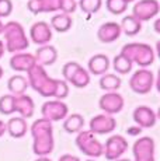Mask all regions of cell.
<instances>
[{
  "mask_svg": "<svg viewBox=\"0 0 160 161\" xmlns=\"http://www.w3.org/2000/svg\"><path fill=\"white\" fill-rule=\"evenodd\" d=\"M35 64V58L28 52H18L10 59V67L17 73H27Z\"/></svg>",
  "mask_w": 160,
  "mask_h": 161,
  "instance_id": "17",
  "label": "cell"
},
{
  "mask_svg": "<svg viewBox=\"0 0 160 161\" xmlns=\"http://www.w3.org/2000/svg\"><path fill=\"white\" fill-rule=\"evenodd\" d=\"M103 6V0H79L77 7L86 14H94Z\"/></svg>",
  "mask_w": 160,
  "mask_h": 161,
  "instance_id": "29",
  "label": "cell"
},
{
  "mask_svg": "<svg viewBox=\"0 0 160 161\" xmlns=\"http://www.w3.org/2000/svg\"><path fill=\"white\" fill-rule=\"evenodd\" d=\"M0 114L2 115L14 114V95L4 94L0 97Z\"/></svg>",
  "mask_w": 160,
  "mask_h": 161,
  "instance_id": "31",
  "label": "cell"
},
{
  "mask_svg": "<svg viewBox=\"0 0 160 161\" xmlns=\"http://www.w3.org/2000/svg\"><path fill=\"white\" fill-rule=\"evenodd\" d=\"M34 58H35V63L39 64V66H42V67L52 66L58 59V51L55 46H52L49 44L42 45L35 51Z\"/></svg>",
  "mask_w": 160,
  "mask_h": 161,
  "instance_id": "19",
  "label": "cell"
},
{
  "mask_svg": "<svg viewBox=\"0 0 160 161\" xmlns=\"http://www.w3.org/2000/svg\"><path fill=\"white\" fill-rule=\"evenodd\" d=\"M41 114L44 119H48L49 122H55V120H62L69 115V108L63 101L49 100L42 105Z\"/></svg>",
  "mask_w": 160,
  "mask_h": 161,
  "instance_id": "10",
  "label": "cell"
},
{
  "mask_svg": "<svg viewBox=\"0 0 160 161\" xmlns=\"http://www.w3.org/2000/svg\"><path fill=\"white\" fill-rule=\"evenodd\" d=\"M117 128V120L114 116L101 114L91 118L90 120V132L93 135H108Z\"/></svg>",
  "mask_w": 160,
  "mask_h": 161,
  "instance_id": "13",
  "label": "cell"
},
{
  "mask_svg": "<svg viewBox=\"0 0 160 161\" xmlns=\"http://www.w3.org/2000/svg\"><path fill=\"white\" fill-rule=\"evenodd\" d=\"M121 31L128 36H135L142 31V23L138 21L134 15H125L119 23Z\"/></svg>",
  "mask_w": 160,
  "mask_h": 161,
  "instance_id": "24",
  "label": "cell"
},
{
  "mask_svg": "<svg viewBox=\"0 0 160 161\" xmlns=\"http://www.w3.org/2000/svg\"><path fill=\"white\" fill-rule=\"evenodd\" d=\"M153 28H155V32H159V20H157V18H156V20H155V24H153Z\"/></svg>",
  "mask_w": 160,
  "mask_h": 161,
  "instance_id": "38",
  "label": "cell"
},
{
  "mask_svg": "<svg viewBox=\"0 0 160 161\" xmlns=\"http://www.w3.org/2000/svg\"><path fill=\"white\" fill-rule=\"evenodd\" d=\"M7 88L11 95H21L26 94L27 88H28V81L27 77L21 76V74H14L7 81Z\"/></svg>",
  "mask_w": 160,
  "mask_h": 161,
  "instance_id": "23",
  "label": "cell"
},
{
  "mask_svg": "<svg viewBox=\"0 0 160 161\" xmlns=\"http://www.w3.org/2000/svg\"><path fill=\"white\" fill-rule=\"evenodd\" d=\"M77 8V2L76 0H60L59 2V11L63 14H72Z\"/></svg>",
  "mask_w": 160,
  "mask_h": 161,
  "instance_id": "32",
  "label": "cell"
},
{
  "mask_svg": "<svg viewBox=\"0 0 160 161\" xmlns=\"http://www.w3.org/2000/svg\"><path fill=\"white\" fill-rule=\"evenodd\" d=\"M140 132H142V129L139 128V126H136V128H128L127 129V133L131 136H138L140 135Z\"/></svg>",
  "mask_w": 160,
  "mask_h": 161,
  "instance_id": "35",
  "label": "cell"
},
{
  "mask_svg": "<svg viewBox=\"0 0 160 161\" xmlns=\"http://www.w3.org/2000/svg\"><path fill=\"white\" fill-rule=\"evenodd\" d=\"M35 161H51V160H49L48 157H38Z\"/></svg>",
  "mask_w": 160,
  "mask_h": 161,
  "instance_id": "39",
  "label": "cell"
},
{
  "mask_svg": "<svg viewBox=\"0 0 160 161\" xmlns=\"http://www.w3.org/2000/svg\"><path fill=\"white\" fill-rule=\"evenodd\" d=\"M31 136L34 139V154H37L38 157H47L48 154L54 151V126L48 119L41 118V119L35 120L31 125Z\"/></svg>",
  "mask_w": 160,
  "mask_h": 161,
  "instance_id": "2",
  "label": "cell"
},
{
  "mask_svg": "<svg viewBox=\"0 0 160 161\" xmlns=\"http://www.w3.org/2000/svg\"><path fill=\"white\" fill-rule=\"evenodd\" d=\"M132 62L122 53H118L112 60V67L118 74H128L132 72Z\"/></svg>",
  "mask_w": 160,
  "mask_h": 161,
  "instance_id": "28",
  "label": "cell"
},
{
  "mask_svg": "<svg viewBox=\"0 0 160 161\" xmlns=\"http://www.w3.org/2000/svg\"><path fill=\"white\" fill-rule=\"evenodd\" d=\"M4 52H6V49H4V44H3V41L0 39V59L4 56Z\"/></svg>",
  "mask_w": 160,
  "mask_h": 161,
  "instance_id": "37",
  "label": "cell"
},
{
  "mask_svg": "<svg viewBox=\"0 0 160 161\" xmlns=\"http://www.w3.org/2000/svg\"><path fill=\"white\" fill-rule=\"evenodd\" d=\"M13 13V2L11 0H0V18H6Z\"/></svg>",
  "mask_w": 160,
  "mask_h": 161,
  "instance_id": "33",
  "label": "cell"
},
{
  "mask_svg": "<svg viewBox=\"0 0 160 161\" xmlns=\"http://www.w3.org/2000/svg\"><path fill=\"white\" fill-rule=\"evenodd\" d=\"M134 120L140 129H149L153 128L156 125V120H157V115L152 108L146 107V105H140L136 107L132 114Z\"/></svg>",
  "mask_w": 160,
  "mask_h": 161,
  "instance_id": "15",
  "label": "cell"
},
{
  "mask_svg": "<svg viewBox=\"0 0 160 161\" xmlns=\"http://www.w3.org/2000/svg\"><path fill=\"white\" fill-rule=\"evenodd\" d=\"M135 161H155V140L152 137H139L132 147Z\"/></svg>",
  "mask_w": 160,
  "mask_h": 161,
  "instance_id": "12",
  "label": "cell"
},
{
  "mask_svg": "<svg viewBox=\"0 0 160 161\" xmlns=\"http://www.w3.org/2000/svg\"><path fill=\"white\" fill-rule=\"evenodd\" d=\"M159 14V2L157 0H139L132 7V14L138 21H149L156 18Z\"/></svg>",
  "mask_w": 160,
  "mask_h": 161,
  "instance_id": "9",
  "label": "cell"
},
{
  "mask_svg": "<svg viewBox=\"0 0 160 161\" xmlns=\"http://www.w3.org/2000/svg\"><path fill=\"white\" fill-rule=\"evenodd\" d=\"M3 35H4V49L10 53H18L28 49L30 39L27 38V34L24 27L17 21H9L3 27Z\"/></svg>",
  "mask_w": 160,
  "mask_h": 161,
  "instance_id": "3",
  "label": "cell"
},
{
  "mask_svg": "<svg viewBox=\"0 0 160 161\" xmlns=\"http://www.w3.org/2000/svg\"><path fill=\"white\" fill-rule=\"evenodd\" d=\"M4 133H6V123L3 122V120H0V137H2Z\"/></svg>",
  "mask_w": 160,
  "mask_h": 161,
  "instance_id": "36",
  "label": "cell"
},
{
  "mask_svg": "<svg viewBox=\"0 0 160 161\" xmlns=\"http://www.w3.org/2000/svg\"><path fill=\"white\" fill-rule=\"evenodd\" d=\"M14 112H18L20 116L24 118V119L32 118L34 112H35L34 100L27 94L14 95Z\"/></svg>",
  "mask_w": 160,
  "mask_h": 161,
  "instance_id": "18",
  "label": "cell"
},
{
  "mask_svg": "<svg viewBox=\"0 0 160 161\" xmlns=\"http://www.w3.org/2000/svg\"><path fill=\"white\" fill-rule=\"evenodd\" d=\"M84 126V118L80 114H72L63 119V129L67 133H79Z\"/></svg>",
  "mask_w": 160,
  "mask_h": 161,
  "instance_id": "26",
  "label": "cell"
},
{
  "mask_svg": "<svg viewBox=\"0 0 160 161\" xmlns=\"http://www.w3.org/2000/svg\"><path fill=\"white\" fill-rule=\"evenodd\" d=\"M115 161H131V160H128V158H118V160H115Z\"/></svg>",
  "mask_w": 160,
  "mask_h": 161,
  "instance_id": "42",
  "label": "cell"
},
{
  "mask_svg": "<svg viewBox=\"0 0 160 161\" xmlns=\"http://www.w3.org/2000/svg\"><path fill=\"white\" fill-rule=\"evenodd\" d=\"M59 2L60 0H28L27 10L32 14L54 13L59 11Z\"/></svg>",
  "mask_w": 160,
  "mask_h": 161,
  "instance_id": "20",
  "label": "cell"
},
{
  "mask_svg": "<svg viewBox=\"0 0 160 161\" xmlns=\"http://www.w3.org/2000/svg\"><path fill=\"white\" fill-rule=\"evenodd\" d=\"M124 105H125L124 97L117 91L106 92V94L101 95L100 100H98V107H100V109L104 111V114L111 115V116L114 114L121 112Z\"/></svg>",
  "mask_w": 160,
  "mask_h": 161,
  "instance_id": "11",
  "label": "cell"
},
{
  "mask_svg": "<svg viewBox=\"0 0 160 161\" xmlns=\"http://www.w3.org/2000/svg\"><path fill=\"white\" fill-rule=\"evenodd\" d=\"M122 84V80L119 76L117 74H111V73H106L101 76L100 79V88L104 90L107 92H111V91H117Z\"/></svg>",
  "mask_w": 160,
  "mask_h": 161,
  "instance_id": "27",
  "label": "cell"
},
{
  "mask_svg": "<svg viewBox=\"0 0 160 161\" xmlns=\"http://www.w3.org/2000/svg\"><path fill=\"white\" fill-rule=\"evenodd\" d=\"M121 34H122V31H121L119 24L115 23V21H108V23H104L98 27L97 38L103 44H111V42L117 41L121 36Z\"/></svg>",
  "mask_w": 160,
  "mask_h": 161,
  "instance_id": "16",
  "label": "cell"
},
{
  "mask_svg": "<svg viewBox=\"0 0 160 161\" xmlns=\"http://www.w3.org/2000/svg\"><path fill=\"white\" fill-rule=\"evenodd\" d=\"M155 84V74L147 69H138L129 79V87L134 92L145 95L150 92Z\"/></svg>",
  "mask_w": 160,
  "mask_h": 161,
  "instance_id": "7",
  "label": "cell"
},
{
  "mask_svg": "<svg viewBox=\"0 0 160 161\" xmlns=\"http://www.w3.org/2000/svg\"><path fill=\"white\" fill-rule=\"evenodd\" d=\"M28 130V125L27 120L21 116H13L7 120L6 123V132L14 139H21L27 135Z\"/></svg>",
  "mask_w": 160,
  "mask_h": 161,
  "instance_id": "22",
  "label": "cell"
},
{
  "mask_svg": "<svg viewBox=\"0 0 160 161\" xmlns=\"http://www.w3.org/2000/svg\"><path fill=\"white\" fill-rule=\"evenodd\" d=\"M103 154L106 156V160L115 161L121 158L122 154L128 150V140L121 135H114L107 139L106 144H103Z\"/></svg>",
  "mask_w": 160,
  "mask_h": 161,
  "instance_id": "8",
  "label": "cell"
},
{
  "mask_svg": "<svg viewBox=\"0 0 160 161\" xmlns=\"http://www.w3.org/2000/svg\"><path fill=\"white\" fill-rule=\"evenodd\" d=\"M3 27H4V24L2 23V18H0V35L3 34Z\"/></svg>",
  "mask_w": 160,
  "mask_h": 161,
  "instance_id": "40",
  "label": "cell"
},
{
  "mask_svg": "<svg viewBox=\"0 0 160 161\" xmlns=\"http://www.w3.org/2000/svg\"><path fill=\"white\" fill-rule=\"evenodd\" d=\"M125 3H127V4H129V3H132V2H135V0H124Z\"/></svg>",
  "mask_w": 160,
  "mask_h": 161,
  "instance_id": "43",
  "label": "cell"
},
{
  "mask_svg": "<svg viewBox=\"0 0 160 161\" xmlns=\"http://www.w3.org/2000/svg\"><path fill=\"white\" fill-rule=\"evenodd\" d=\"M72 24H73V20L69 14H63V13H59V14H55L54 17L51 18V27L52 30L58 31V32H66L72 28Z\"/></svg>",
  "mask_w": 160,
  "mask_h": 161,
  "instance_id": "25",
  "label": "cell"
},
{
  "mask_svg": "<svg viewBox=\"0 0 160 161\" xmlns=\"http://www.w3.org/2000/svg\"><path fill=\"white\" fill-rule=\"evenodd\" d=\"M52 39V28L47 21H37L30 28V41L42 46L48 45Z\"/></svg>",
  "mask_w": 160,
  "mask_h": 161,
  "instance_id": "14",
  "label": "cell"
},
{
  "mask_svg": "<svg viewBox=\"0 0 160 161\" xmlns=\"http://www.w3.org/2000/svg\"><path fill=\"white\" fill-rule=\"evenodd\" d=\"M121 53L125 58H128L132 62V64L136 63L140 69L152 66L156 58V53L153 52L152 46L143 44V42H129L122 46Z\"/></svg>",
  "mask_w": 160,
  "mask_h": 161,
  "instance_id": "4",
  "label": "cell"
},
{
  "mask_svg": "<svg viewBox=\"0 0 160 161\" xmlns=\"http://www.w3.org/2000/svg\"><path fill=\"white\" fill-rule=\"evenodd\" d=\"M59 161H80V158L77 156H72V154H63L60 156Z\"/></svg>",
  "mask_w": 160,
  "mask_h": 161,
  "instance_id": "34",
  "label": "cell"
},
{
  "mask_svg": "<svg viewBox=\"0 0 160 161\" xmlns=\"http://www.w3.org/2000/svg\"><path fill=\"white\" fill-rule=\"evenodd\" d=\"M87 72L89 74H94V76H103L108 72L110 69V59L107 55L97 53L94 56L89 59L87 63Z\"/></svg>",
  "mask_w": 160,
  "mask_h": 161,
  "instance_id": "21",
  "label": "cell"
},
{
  "mask_svg": "<svg viewBox=\"0 0 160 161\" xmlns=\"http://www.w3.org/2000/svg\"><path fill=\"white\" fill-rule=\"evenodd\" d=\"M27 81L28 87L42 97H54L55 100L62 101L69 94V86L65 80L49 77L45 67L37 63L27 72Z\"/></svg>",
  "mask_w": 160,
  "mask_h": 161,
  "instance_id": "1",
  "label": "cell"
},
{
  "mask_svg": "<svg viewBox=\"0 0 160 161\" xmlns=\"http://www.w3.org/2000/svg\"><path fill=\"white\" fill-rule=\"evenodd\" d=\"M62 74L66 83L76 88H84L90 84V74L77 62H67L62 67Z\"/></svg>",
  "mask_w": 160,
  "mask_h": 161,
  "instance_id": "5",
  "label": "cell"
},
{
  "mask_svg": "<svg viewBox=\"0 0 160 161\" xmlns=\"http://www.w3.org/2000/svg\"><path fill=\"white\" fill-rule=\"evenodd\" d=\"M86 161H94V160H86Z\"/></svg>",
  "mask_w": 160,
  "mask_h": 161,
  "instance_id": "44",
  "label": "cell"
},
{
  "mask_svg": "<svg viewBox=\"0 0 160 161\" xmlns=\"http://www.w3.org/2000/svg\"><path fill=\"white\" fill-rule=\"evenodd\" d=\"M76 146L83 154L91 158L103 156V143L90 130H80L76 137Z\"/></svg>",
  "mask_w": 160,
  "mask_h": 161,
  "instance_id": "6",
  "label": "cell"
},
{
  "mask_svg": "<svg viewBox=\"0 0 160 161\" xmlns=\"http://www.w3.org/2000/svg\"><path fill=\"white\" fill-rule=\"evenodd\" d=\"M106 7L114 15H121L128 10V4L124 0H106Z\"/></svg>",
  "mask_w": 160,
  "mask_h": 161,
  "instance_id": "30",
  "label": "cell"
},
{
  "mask_svg": "<svg viewBox=\"0 0 160 161\" xmlns=\"http://www.w3.org/2000/svg\"><path fill=\"white\" fill-rule=\"evenodd\" d=\"M3 74H4V70H3V67H2V66H0V80H2Z\"/></svg>",
  "mask_w": 160,
  "mask_h": 161,
  "instance_id": "41",
  "label": "cell"
}]
</instances>
